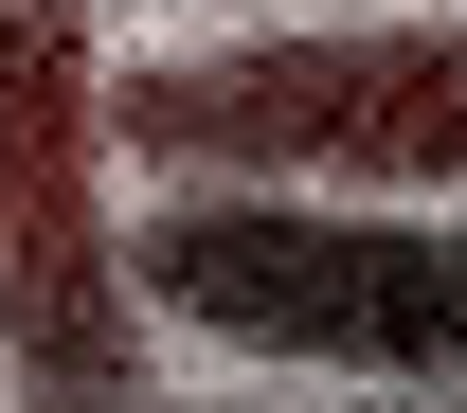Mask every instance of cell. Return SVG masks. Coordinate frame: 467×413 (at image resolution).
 <instances>
[{"label": "cell", "mask_w": 467, "mask_h": 413, "mask_svg": "<svg viewBox=\"0 0 467 413\" xmlns=\"http://www.w3.org/2000/svg\"><path fill=\"white\" fill-rule=\"evenodd\" d=\"M126 288L252 359H342V377H467V234L378 198H162L126 234Z\"/></svg>", "instance_id": "7a4b0ae2"}, {"label": "cell", "mask_w": 467, "mask_h": 413, "mask_svg": "<svg viewBox=\"0 0 467 413\" xmlns=\"http://www.w3.org/2000/svg\"><path fill=\"white\" fill-rule=\"evenodd\" d=\"M0 342L36 413H144V288L109 216L90 0H0Z\"/></svg>", "instance_id": "3957f363"}, {"label": "cell", "mask_w": 467, "mask_h": 413, "mask_svg": "<svg viewBox=\"0 0 467 413\" xmlns=\"http://www.w3.org/2000/svg\"><path fill=\"white\" fill-rule=\"evenodd\" d=\"M126 162H180L198 198H431L467 180V36H252L162 55L109 90Z\"/></svg>", "instance_id": "6da1fadb"}]
</instances>
